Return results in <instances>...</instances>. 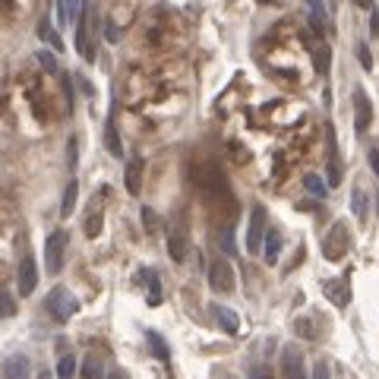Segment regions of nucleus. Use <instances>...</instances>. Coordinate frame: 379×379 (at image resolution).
Masks as SVG:
<instances>
[{
	"mask_svg": "<svg viewBox=\"0 0 379 379\" xmlns=\"http://www.w3.org/2000/svg\"><path fill=\"white\" fill-rule=\"evenodd\" d=\"M342 184V164H338V158H329V186H338Z\"/></svg>",
	"mask_w": 379,
	"mask_h": 379,
	"instance_id": "nucleus-28",
	"label": "nucleus"
},
{
	"mask_svg": "<svg viewBox=\"0 0 379 379\" xmlns=\"http://www.w3.org/2000/svg\"><path fill=\"white\" fill-rule=\"evenodd\" d=\"M370 124H373V104L364 89H357L354 92V130L357 133H367Z\"/></svg>",
	"mask_w": 379,
	"mask_h": 379,
	"instance_id": "nucleus-10",
	"label": "nucleus"
},
{
	"mask_svg": "<svg viewBox=\"0 0 379 379\" xmlns=\"http://www.w3.org/2000/svg\"><path fill=\"white\" fill-rule=\"evenodd\" d=\"M38 64H41L48 73H57V60H54V51H41V54H38Z\"/></svg>",
	"mask_w": 379,
	"mask_h": 379,
	"instance_id": "nucleus-30",
	"label": "nucleus"
},
{
	"mask_svg": "<svg viewBox=\"0 0 379 379\" xmlns=\"http://www.w3.org/2000/svg\"><path fill=\"white\" fill-rule=\"evenodd\" d=\"M357 7H364V10H370L373 13V0H357Z\"/></svg>",
	"mask_w": 379,
	"mask_h": 379,
	"instance_id": "nucleus-42",
	"label": "nucleus"
},
{
	"mask_svg": "<svg viewBox=\"0 0 379 379\" xmlns=\"http://www.w3.org/2000/svg\"><path fill=\"white\" fill-rule=\"evenodd\" d=\"M142 222L149 224V231H155V224H158V215L152 212V208H142Z\"/></svg>",
	"mask_w": 379,
	"mask_h": 379,
	"instance_id": "nucleus-36",
	"label": "nucleus"
},
{
	"mask_svg": "<svg viewBox=\"0 0 379 379\" xmlns=\"http://www.w3.org/2000/svg\"><path fill=\"white\" fill-rule=\"evenodd\" d=\"M234 284H237V278H234V266L218 256V260L208 266V288L215 291V294H231Z\"/></svg>",
	"mask_w": 379,
	"mask_h": 379,
	"instance_id": "nucleus-3",
	"label": "nucleus"
},
{
	"mask_svg": "<svg viewBox=\"0 0 379 379\" xmlns=\"http://www.w3.org/2000/svg\"><path fill=\"white\" fill-rule=\"evenodd\" d=\"M60 3H64V0H60Z\"/></svg>",
	"mask_w": 379,
	"mask_h": 379,
	"instance_id": "nucleus-45",
	"label": "nucleus"
},
{
	"mask_svg": "<svg viewBox=\"0 0 379 379\" xmlns=\"http://www.w3.org/2000/svg\"><path fill=\"white\" fill-rule=\"evenodd\" d=\"M0 3H3L7 10H13V0H0Z\"/></svg>",
	"mask_w": 379,
	"mask_h": 379,
	"instance_id": "nucleus-43",
	"label": "nucleus"
},
{
	"mask_svg": "<svg viewBox=\"0 0 379 379\" xmlns=\"http://www.w3.org/2000/svg\"><path fill=\"white\" fill-rule=\"evenodd\" d=\"M16 288H19V298H32L38 288V266L35 256H23L19 262V272H16Z\"/></svg>",
	"mask_w": 379,
	"mask_h": 379,
	"instance_id": "nucleus-8",
	"label": "nucleus"
},
{
	"mask_svg": "<svg viewBox=\"0 0 379 379\" xmlns=\"http://www.w3.org/2000/svg\"><path fill=\"white\" fill-rule=\"evenodd\" d=\"M67 246H70L67 231H54L51 237L45 240V272L48 275H60V269L67 262Z\"/></svg>",
	"mask_w": 379,
	"mask_h": 379,
	"instance_id": "nucleus-1",
	"label": "nucleus"
},
{
	"mask_svg": "<svg viewBox=\"0 0 379 379\" xmlns=\"http://www.w3.org/2000/svg\"><path fill=\"white\" fill-rule=\"evenodd\" d=\"M370 35L379 38V10L376 7H373V13H370Z\"/></svg>",
	"mask_w": 379,
	"mask_h": 379,
	"instance_id": "nucleus-37",
	"label": "nucleus"
},
{
	"mask_svg": "<svg viewBox=\"0 0 379 379\" xmlns=\"http://www.w3.org/2000/svg\"><path fill=\"white\" fill-rule=\"evenodd\" d=\"M322 291L329 294V300H332L335 307H348V300H351L348 282H326V284H322Z\"/></svg>",
	"mask_w": 379,
	"mask_h": 379,
	"instance_id": "nucleus-15",
	"label": "nucleus"
},
{
	"mask_svg": "<svg viewBox=\"0 0 379 379\" xmlns=\"http://www.w3.org/2000/svg\"><path fill=\"white\" fill-rule=\"evenodd\" d=\"M376 212H379V196H376Z\"/></svg>",
	"mask_w": 379,
	"mask_h": 379,
	"instance_id": "nucleus-44",
	"label": "nucleus"
},
{
	"mask_svg": "<svg viewBox=\"0 0 379 379\" xmlns=\"http://www.w3.org/2000/svg\"><path fill=\"white\" fill-rule=\"evenodd\" d=\"M370 168L376 171V177H379V152H376V149L370 152Z\"/></svg>",
	"mask_w": 379,
	"mask_h": 379,
	"instance_id": "nucleus-40",
	"label": "nucleus"
},
{
	"mask_svg": "<svg viewBox=\"0 0 379 379\" xmlns=\"http://www.w3.org/2000/svg\"><path fill=\"white\" fill-rule=\"evenodd\" d=\"M250 379H272V373H269L266 367H253V370H250Z\"/></svg>",
	"mask_w": 379,
	"mask_h": 379,
	"instance_id": "nucleus-39",
	"label": "nucleus"
},
{
	"mask_svg": "<svg viewBox=\"0 0 379 379\" xmlns=\"http://www.w3.org/2000/svg\"><path fill=\"white\" fill-rule=\"evenodd\" d=\"M142 168H146V162H142V158H130V162H126L124 184H126V193H130V196H139L142 193Z\"/></svg>",
	"mask_w": 379,
	"mask_h": 379,
	"instance_id": "nucleus-11",
	"label": "nucleus"
},
{
	"mask_svg": "<svg viewBox=\"0 0 379 379\" xmlns=\"http://www.w3.org/2000/svg\"><path fill=\"white\" fill-rule=\"evenodd\" d=\"M294 332L304 335V338H316V332L310 329V320H298V322H294Z\"/></svg>",
	"mask_w": 379,
	"mask_h": 379,
	"instance_id": "nucleus-33",
	"label": "nucleus"
},
{
	"mask_svg": "<svg viewBox=\"0 0 379 379\" xmlns=\"http://www.w3.org/2000/svg\"><path fill=\"white\" fill-rule=\"evenodd\" d=\"M3 373H7V379H29L32 376V364L26 354H10L7 364H3Z\"/></svg>",
	"mask_w": 379,
	"mask_h": 379,
	"instance_id": "nucleus-12",
	"label": "nucleus"
},
{
	"mask_svg": "<svg viewBox=\"0 0 379 379\" xmlns=\"http://www.w3.org/2000/svg\"><path fill=\"white\" fill-rule=\"evenodd\" d=\"M76 196H79V184H76V177H70L67 190H64V202H60V215L70 218V212L76 208Z\"/></svg>",
	"mask_w": 379,
	"mask_h": 379,
	"instance_id": "nucleus-18",
	"label": "nucleus"
},
{
	"mask_svg": "<svg viewBox=\"0 0 379 379\" xmlns=\"http://www.w3.org/2000/svg\"><path fill=\"white\" fill-rule=\"evenodd\" d=\"M82 7H86V0H64L60 3V23H76Z\"/></svg>",
	"mask_w": 379,
	"mask_h": 379,
	"instance_id": "nucleus-20",
	"label": "nucleus"
},
{
	"mask_svg": "<svg viewBox=\"0 0 379 379\" xmlns=\"http://www.w3.org/2000/svg\"><path fill=\"white\" fill-rule=\"evenodd\" d=\"M104 146H108V152H111L114 158L124 155V142H120V136H117V126H114V117H108V126H104Z\"/></svg>",
	"mask_w": 379,
	"mask_h": 379,
	"instance_id": "nucleus-16",
	"label": "nucleus"
},
{
	"mask_svg": "<svg viewBox=\"0 0 379 379\" xmlns=\"http://www.w3.org/2000/svg\"><path fill=\"white\" fill-rule=\"evenodd\" d=\"M108 379H126V373L124 370H111L108 373Z\"/></svg>",
	"mask_w": 379,
	"mask_h": 379,
	"instance_id": "nucleus-41",
	"label": "nucleus"
},
{
	"mask_svg": "<svg viewBox=\"0 0 379 379\" xmlns=\"http://www.w3.org/2000/svg\"><path fill=\"white\" fill-rule=\"evenodd\" d=\"M79 376H82V379H104L101 360H98L95 354H89L86 360H82V367H79Z\"/></svg>",
	"mask_w": 379,
	"mask_h": 379,
	"instance_id": "nucleus-22",
	"label": "nucleus"
},
{
	"mask_svg": "<svg viewBox=\"0 0 379 379\" xmlns=\"http://www.w3.org/2000/svg\"><path fill=\"white\" fill-rule=\"evenodd\" d=\"M76 373H79V364H76L73 354H64L57 360V379H73Z\"/></svg>",
	"mask_w": 379,
	"mask_h": 379,
	"instance_id": "nucleus-24",
	"label": "nucleus"
},
{
	"mask_svg": "<svg viewBox=\"0 0 379 379\" xmlns=\"http://www.w3.org/2000/svg\"><path fill=\"white\" fill-rule=\"evenodd\" d=\"M212 316H215V322L224 329L228 335H237V329H240V320H237V313L231 310V307H222V304H215L212 307Z\"/></svg>",
	"mask_w": 379,
	"mask_h": 379,
	"instance_id": "nucleus-14",
	"label": "nucleus"
},
{
	"mask_svg": "<svg viewBox=\"0 0 379 379\" xmlns=\"http://www.w3.org/2000/svg\"><path fill=\"white\" fill-rule=\"evenodd\" d=\"M76 152H79V142L70 139L67 142V164H70V171H76Z\"/></svg>",
	"mask_w": 379,
	"mask_h": 379,
	"instance_id": "nucleus-32",
	"label": "nucleus"
},
{
	"mask_svg": "<svg viewBox=\"0 0 379 379\" xmlns=\"http://www.w3.org/2000/svg\"><path fill=\"white\" fill-rule=\"evenodd\" d=\"M104 38H108V41H111V45H117V41H120V32H117V26H114L111 19H108V23H104Z\"/></svg>",
	"mask_w": 379,
	"mask_h": 379,
	"instance_id": "nucleus-34",
	"label": "nucleus"
},
{
	"mask_svg": "<svg viewBox=\"0 0 379 379\" xmlns=\"http://www.w3.org/2000/svg\"><path fill=\"white\" fill-rule=\"evenodd\" d=\"M193 180H196V186H200L202 193H208V196L228 193V184H224V174L218 171L215 164H202V168H196Z\"/></svg>",
	"mask_w": 379,
	"mask_h": 379,
	"instance_id": "nucleus-6",
	"label": "nucleus"
},
{
	"mask_svg": "<svg viewBox=\"0 0 379 379\" xmlns=\"http://www.w3.org/2000/svg\"><path fill=\"white\" fill-rule=\"evenodd\" d=\"M282 379H310L304 354H300V348H294V344H288V348L282 351Z\"/></svg>",
	"mask_w": 379,
	"mask_h": 379,
	"instance_id": "nucleus-7",
	"label": "nucleus"
},
{
	"mask_svg": "<svg viewBox=\"0 0 379 379\" xmlns=\"http://www.w3.org/2000/svg\"><path fill=\"white\" fill-rule=\"evenodd\" d=\"M10 316H16V298L0 291V320H10Z\"/></svg>",
	"mask_w": 379,
	"mask_h": 379,
	"instance_id": "nucleus-27",
	"label": "nucleus"
},
{
	"mask_svg": "<svg viewBox=\"0 0 379 379\" xmlns=\"http://www.w3.org/2000/svg\"><path fill=\"white\" fill-rule=\"evenodd\" d=\"M313 67H316V73H322V76L329 73V67H332V51H329V45H320L313 51Z\"/></svg>",
	"mask_w": 379,
	"mask_h": 379,
	"instance_id": "nucleus-23",
	"label": "nucleus"
},
{
	"mask_svg": "<svg viewBox=\"0 0 379 379\" xmlns=\"http://www.w3.org/2000/svg\"><path fill=\"white\" fill-rule=\"evenodd\" d=\"M304 186L310 190L313 196H320V200L329 193V184H322V177H316V174H307V177H304Z\"/></svg>",
	"mask_w": 379,
	"mask_h": 379,
	"instance_id": "nucleus-26",
	"label": "nucleus"
},
{
	"mask_svg": "<svg viewBox=\"0 0 379 379\" xmlns=\"http://www.w3.org/2000/svg\"><path fill=\"white\" fill-rule=\"evenodd\" d=\"M351 250V234H348V224L344 222H335L332 231L326 234V240H322V256H326L329 262H338L344 260V253Z\"/></svg>",
	"mask_w": 379,
	"mask_h": 379,
	"instance_id": "nucleus-2",
	"label": "nucleus"
},
{
	"mask_svg": "<svg viewBox=\"0 0 379 379\" xmlns=\"http://www.w3.org/2000/svg\"><path fill=\"white\" fill-rule=\"evenodd\" d=\"M266 208L253 206L250 208V222H246V253H260L262 240H266Z\"/></svg>",
	"mask_w": 379,
	"mask_h": 379,
	"instance_id": "nucleus-5",
	"label": "nucleus"
},
{
	"mask_svg": "<svg viewBox=\"0 0 379 379\" xmlns=\"http://www.w3.org/2000/svg\"><path fill=\"white\" fill-rule=\"evenodd\" d=\"M76 310H79V300H76L67 288H54L51 294H48V313H51L57 322H67Z\"/></svg>",
	"mask_w": 379,
	"mask_h": 379,
	"instance_id": "nucleus-4",
	"label": "nucleus"
},
{
	"mask_svg": "<svg viewBox=\"0 0 379 379\" xmlns=\"http://www.w3.org/2000/svg\"><path fill=\"white\" fill-rule=\"evenodd\" d=\"M313 379H332V376H329V367L322 364V360H320L316 367H313Z\"/></svg>",
	"mask_w": 379,
	"mask_h": 379,
	"instance_id": "nucleus-38",
	"label": "nucleus"
},
{
	"mask_svg": "<svg viewBox=\"0 0 379 379\" xmlns=\"http://www.w3.org/2000/svg\"><path fill=\"white\" fill-rule=\"evenodd\" d=\"M357 60H360L364 70H373V57H370V48L367 45H357Z\"/></svg>",
	"mask_w": 379,
	"mask_h": 379,
	"instance_id": "nucleus-31",
	"label": "nucleus"
},
{
	"mask_svg": "<svg viewBox=\"0 0 379 379\" xmlns=\"http://www.w3.org/2000/svg\"><path fill=\"white\" fill-rule=\"evenodd\" d=\"M142 282L149 284V304L158 307V304H162V284H158L155 269H142Z\"/></svg>",
	"mask_w": 379,
	"mask_h": 379,
	"instance_id": "nucleus-19",
	"label": "nucleus"
},
{
	"mask_svg": "<svg viewBox=\"0 0 379 379\" xmlns=\"http://www.w3.org/2000/svg\"><path fill=\"white\" fill-rule=\"evenodd\" d=\"M146 342L152 344V354H155L158 360H164V364L171 360V351H168V342H164V338L155 332V329H149V332H146Z\"/></svg>",
	"mask_w": 379,
	"mask_h": 379,
	"instance_id": "nucleus-17",
	"label": "nucleus"
},
{
	"mask_svg": "<svg viewBox=\"0 0 379 379\" xmlns=\"http://www.w3.org/2000/svg\"><path fill=\"white\" fill-rule=\"evenodd\" d=\"M86 234H89V237H98V234H101V218L92 215L89 224H86Z\"/></svg>",
	"mask_w": 379,
	"mask_h": 379,
	"instance_id": "nucleus-35",
	"label": "nucleus"
},
{
	"mask_svg": "<svg viewBox=\"0 0 379 379\" xmlns=\"http://www.w3.org/2000/svg\"><path fill=\"white\" fill-rule=\"evenodd\" d=\"M262 256H266L269 266H275L278 256H282V231L278 228H269L266 231V240H262Z\"/></svg>",
	"mask_w": 379,
	"mask_h": 379,
	"instance_id": "nucleus-13",
	"label": "nucleus"
},
{
	"mask_svg": "<svg viewBox=\"0 0 379 379\" xmlns=\"http://www.w3.org/2000/svg\"><path fill=\"white\" fill-rule=\"evenodd\" d=\"M351 212L357 218H367V193L360 186H354V193H351Z\"/></svg>",
	"mask_w": 379,
	"mask_h": 379,
	"instance_id": "nucleus-25",
	"label": "nucleus"
},
{
	"mask_svg": "<svg viewBox=\"0 0 379 379\" xmlns=\"http://www.w3.org/2000/svg\"><path fill=\"white\" fill-rule=\"evenodd\" d=\"M222 250H224V256H234V253H237V246H234V231L231 228H224V234H222Z\"/></svg>",
	"mask_w": 379,
	"mask_h": 379,
	"instance_id": "nucleus-29",
	"label": "nucleus"
},
{
	"mask_svg": "<svg viewBox=\"0 0 379 379\" xmlns=\"http://www.w3.org/2000/svg\"><path fill=\"white\" fill-rule=\"evenodd\" d=\"M38 38H41L45 45H51L54 51H60V48H64V41H60V35H57V32H54V26L48 23V19H41V23H38Z\"/></svg>",
	"mask_w": 379,
	"mask_h": 379,
	"instance_id": "nucleus-21",
	"label": "nucleus"
},
{
	"mask_svg": "<svg viewBox=\"0 0 379 379\" xmlns=\"http://www.w3.org/2000/svg\"><path fill=\"white\" fill-rule=\"evenodd\" d=\"M168 256L174 262H186V256H190V234H186L184 224H174L168 231Z\"/></svg>",
	"mask_w": 379,
	"mask_h": 379,
	"instance_id": "nucleus-9",
	"label": "nucleus"
}]
</instances>
